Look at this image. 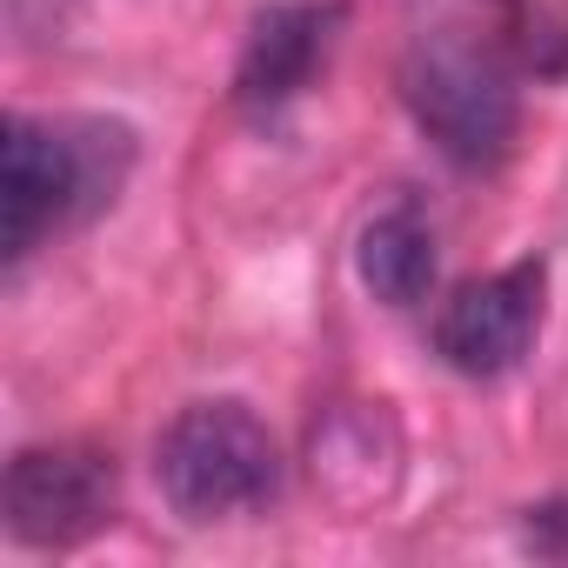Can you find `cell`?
Listing matches in <instances>:
<instances>
[{
	"label": "cell",
	"instance_id": "cell-7",
	"mask_svg": "<svg viewBox=\"0 0 568 568\" xmlns=\"http://www.w3.org/2000/svg\"><path fill=\"white\" fill-rule=\"evenodd\" d=\"M355 261H362L368 295L388 302V308H415V302L435 288V267H442V254H435V227H428V214H422L415 201L382 207V214L362 227Z\"/></svg>",
	"mask_w": 568,
	"mask_h": 568
},
{
	"label": "cell",
	"instance_id": "cell-5",
	"mask_svg": "<svg viewBox=\"0 0 568 568\" xmlns=\"http://www.w3.org/2000/svg\"><path fill=\"white\" fill-rule=\"evenodd\" d=\"M541 295H548L541 261H515L488 281H462L435 315V355L468 382L508 375L541 335Z\"/></svg>",
	"mask_w": 568,
	"mask_h": 568
},
{
	"label": "cell",
	"instance_id": "cell-6",
	"mask_svg": "<svg viewBox=\"0 0 568 568\" xmlns=\"http://www.w3.org/2000/svg\"><path fill=\"white\" fill-rule=\"evenodd\" d=\"M342 21H348L342 0H274V8H261L234 68V108L247 121H274L288 101H302L328 68Z\"/></svg>",
	"mask_w": 568,
	"mask_h": 568
},
{
	"label": "cell",
	"instance_id": "cell-3",
	"mask_svg": "<svg viewBox=\"0 0 568 568\" xmlns=\"http://www.w3.org/2000/svg\"><path fill=\"white\" fill-rule=\"evenodd\" d=\"M154 481L187 521H227L281 495V448L247 402H194L154 442Z\"/></svg>",
	"mask_w": 568,
	"mask_h": 568
},
{
	"label": "cell",
	"instance_id": "cell-4",
	"mask_svg": "<svg viewBox=\"0 0 568 568\" xmlns=\"http://www.w3.org/2000/svg\"><path fill=\"white\" fill-rule=\"evenodd\" d=\"M8 528L34 548H74L121 508V468L88 442H34L8 462Z\"/></svg>",
	"mask_w": 568,
	"mask_h": 568
},
{
	"label": "cell",
	"instance_id": "cell-1",
	"mask_svg": "<svg viewBox=\"0 0 568 568\" xmlns=\"http://www.w3.org/2000/svg\"><path fill=\"white\" fill-rule=\"evenodd\" d=\"M134 168V134L114 121H34L0 128V247L28 261L48 234L101 214Z\"/></svg>",
	"mask_w": 568,
	"mask_h": 568
},
{
	"label": "cell",
	"instance_id": "cell-2",
	"mask_svg": "<svg viewBox=\"0 0 568 568\" xmlns=\"http://www.w3.org/2000/svg\"><path fill=\"white\" fill-rule=\"evenodd\" d=\"M515 74L521 68L488 41V28H442L402 54L395 81H402V108L435 141V154L481 174L515 148V128H521Z\"/></svg>",
	"mask_w": 568,
	"mask_h": 568
},
{
	"label": "cell",
	"instance_id": "cell-8",
	"mask_svg": "<svg viewBox=\"0 0 568 568\" xmlns=\"http://www.w3.org/2000/svg\"><path fill=\"white\" fill-rule=\"evenodd\" d=\"M375 435H388V422L368 408L328 415V428H315V481L348 501V475H362V495H375Z\"/></svg>",
	"mask_w": 568,
	"mask_h": 568
},
{
	"label": "cell",
	"instance_id": "cell-9",
	"mask_svg": "<svg viewBox=\"0 0 568 568\" xmlns=\"http://www.w3.org/2000/svg\"><path fill=\"white\" fill-rule=\"evenodd\" d=\"M521 548H535L548 561H568V495L521 508Z\"/></svg>",
	"mask_w": 568,
	"mask_h": 568
}]
</instances>
